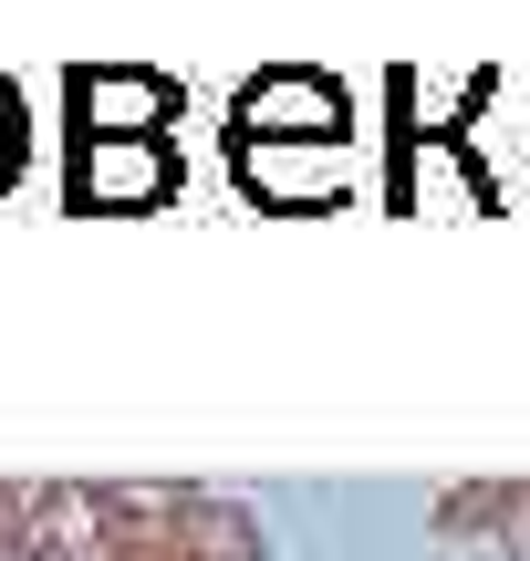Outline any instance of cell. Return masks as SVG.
I'll use <instances>...</instances> for the list:
<instances>
[{"instance_id": "1", "label": "cell", "mask_w": 530, "mask_h": 561, "mask_svg": "<svg viewBox=\"0 0 530 561\" xmlns=\"http://www.w3.org/2000/svg\"><path fill=\"white\" fill-rule=\"evenodd\" d=\"M62 104H73L62 198H73L83 219H94V208H104V219H136V208L177 198V146H166L177 83H166V73H146V62H73Z\"/></svg>"}, {"instance_id": "2", "label": "cell", "mask_w": 530, "mask_h": 561, "mask_svg": "<svg viewBox=\"0 0 530 561\" xmlns=\"http://www.w3.org/2000/svg\"><path fill=\"white\" fill-rule=\"evenodd\" d=\"M229 167L261 208H333L354 178V94L312 62H281V73L240 83L229 104Z\"/></svg>"}, {"instance_id": "3", "label": "cell", "mask_w": 530, "mask_h": 561, "mask_svg": "<svg viewBox=\"0 0 530 561\" xmlns=\"http://www.w3.org/2000/svg\"><path fill=\"white\" fill-rule=\"evenodd\" d=\"M437 530H499V489L479 479V489H448L437 500Z\"/></svg>"}, {"instance_id": "4", "label": "cell", "mask_w": 530, "mask_h": 561, "mask_svg": "<svg viewBox=\"0 0 530 561\" xmlns=\"http://www.w3.org/2000/svg\"><path fill=\"white\" fill-rule=\"evenodd\" d=\"M499 541H510V561H530V479L499 489Z\"/></svg>"}, {"instance_id": "5", "label": "cell", "mask_w": 530, "mask_h": 561, "mask_svg": "<svg viewBox=\"0 0 530 561\" xmlns=\"http://www.w3.org/2000/svg\"><path fill=\"white\" fill-rule=\"evenodd\" d=\"M0 561H32V500L0 489Z\"/></svg>"}, {"instance_id": "6", "label": "cell", "mask_w": 530, "mask_h": 561, "mask_svg": "<svg viewBox=\"0 0 530 561\" xmlns=\"http://www.w3.org/2000/svg\"><path fill=\"white\" fill-rule=\"evenodd\" d=\"M21 146H32V136H21V94H11V83H0V187L21 178Z\"/></svg>"}]
</instances>
